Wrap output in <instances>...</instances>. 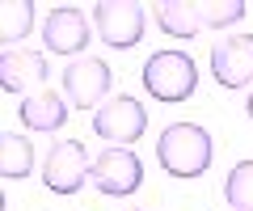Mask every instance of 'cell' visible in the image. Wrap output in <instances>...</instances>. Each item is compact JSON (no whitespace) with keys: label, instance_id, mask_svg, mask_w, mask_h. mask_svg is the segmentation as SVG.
<instances>
[{"label":"cell","instance_id":"1","mask_svg":"<svg viewBox=\"0 0 253 211\" xmlns=\"http://www.w3.org/2000/svg\"><path fill=\"white\" fill-rule=\"evenodd\" d=\"M211 156H215V144H211V131L199 127V123H169L156 139V161L169 177H203L211 169Z\"/></svg>","mask_w":253,"mask_h":211},{"label":"cell","instance_id":"2","mask_svg":"<svg viewBox=\"0 0 253 211\" xmlns=\"http://www.w3.org/2000/svg\"><path fill=\"white\" fill-rule=\"evenodd\" d=\"M139 81H144L148 97L177 106V101L194 97V89H199V64L186 51H152L139 68Z\"/></svg>","mask_w":253,"mask_h":211},{"label":"cell","instance_id":"3","mask_svg":"<svg viewBox=\"0 0 253 211\" xmlns=\"http://www.w3.org/2000/svg\"><path fill=\"white\" fill-rule=\"evenodd\" d=\"M59 84H63L68 106H76V110H101L110 101V89H114V72H110V64L101 55H81L63 68Z\"/></svg>","mask_w":253,"mask_h":211},{"label":"cell","instance_id":"4","mask_svg":"<svg viewBox=\"0 0 253 211\" xmlns=\"http://www.w3.org/2000/svg\"><path fill=\"white\" fill-rule=\"evenodd\" d=\"M93 30L114 51L139 46V38L148 30V9L135 4V0H97L93 4Z\"/></svg>","mask_w":253,"mask_h":211},{"label":"cell","instance_id":"5","mask_svg":"<svg viewBox=\"0 0 253 211\" xmlns=\"http://www.w3.org/2000/svg\"><path fill=\"white\" fill-rule=\"evenodd\" d=\"M93 173V156L81 139H55L42 156V186L51 194H76Z\"/></svg>","mask_w":253,"mask_h":211},{"label":"cell","instance_id":"6","mask_svg":"<svg viewBox=\"0 0 253 211\" xmlns=\"http://www.w3.org/2000/svg\"><path fill=\"white\" fill-rule=\"evenodd\" d=\"M93 186H97L106 199H126L144 186V161L126 148H106V152L93 156Z\"/></svg>","mask_w":253,"mask_h":211},{"label":"cell","instance_id":"7","mask_svg":"<svg viewBox=\"0 0 253 211\" xmlns=\"http://www.w3.org/2000/svg\"><path fill=\"white\" fill-rule=\"evenodd\" d=\"M93 131L101 139H110L114 148H131L135 139H144L148 131V110L135 97H110L97 114H93Z\"/></svg>","mask_w":253,"mask_h":211},{"label":"cell","instance_id":"8","mask_svg":"<svg viewBox=\"0 0 253 211\" xmlns=\"http://www.w3.org/2000/svg\"><path fill=\"white\" fill-rule=\"evenodd\" d=\"M89 17H84L76 4H55L42 21V46L55 51V55H68V59H81V51L89 46Z\"/></svg>","mask_w":253,"mask_h":211},{"label":"cell","instance_id":"9","mask_svg":"<svg viewBox=\"0 0 253 211\" xmlns=\"http://www.w3.org/2000/svg\"><path fill=\"white\" fill-rule=\"evenodd\" d=\"M211 76L224 89L253 84V34H232L211 46Z\"/></svg>","mask_w":253,"mask_h":211},{"label":"cell","instance_id":"10","mask_svg":"<svg viewBox=\"0 0 253 211\" xmlns=\"http://www.w3.org/2000/svg\"><path fill=\"white\" fill-rule=\"evenodd\" d=\"M51 64H46L42 51H0V89L4 93H42Z\"/></svg>","mask_w":253,"mask_h":211},{"label":"cell","instance_id":"11","mask_svg":"<svg viewBox=\"0 0 253 211\" xmlns=\"http://www.w3.org/2000/svg\"><path fill=\"white\" fill-rule=\"evenodd\" d=\"M68 97H63L59 89H42V93H30L26 101H21L17 119L26 123V131H42V135H55V131L68 123Z\"/></svg>","mask_w":253,"mask_h":211},{"label":"cell","instance_id":"12","mask_svg":"<svg viewBox=\"0 0 253 211\" xmlns=\"http://www.w3.org/2000/svg\"><path fill=\"white\" fill-rule=\"evenodd\" d=\"M30 173H34V144H30V135L4 131L0 135V177L4 182H21Z\"/></svg>","mask_w":253,"mask_h":211},{"label":"cell","instance_id":"13","mask_svg":"<svg viewBox=\"0 0 253 211\" xmlns=\"http://www.w3.org/2000/svg\"><path fill=\"white\" fill-rule=\"evenodd\" d=\"M152 17H156V26H161L169 38H194L203 30L199 4H190V0H161V4L152 9Z\"/></svg>","mask_w":253,"mask_h":211},{"label":"cell","instance_id":"14","mask_svg":"<svg viewBox=\"0 0 253 211\" xmlns=\"http://www.w3.org/2000/svg\"><path fill=\"white\" fill-rule=\"evenodd\" d=\"M0 46L13 51V42H26L34 30V0H4L0 4Z\"/></svg>","mask_w":253,"mask_h":211},{"label":"cell","instance_id":"15","mask_svg":"<svg viewBox=\"0 0 253 211\" xmlns=\"http://www.w3.org/2000/svg\"><path fill=\"white\" fill-rule=\"evenodd\" d=\"M224 199L232 211H253V161H236L224 177Z\"/></svg>","mask_w":253,"mask_h":211},{"label":"cell","instance_id":"16","mask_svg":"<svg viewBox=\"0 0 253 211\" xmlns=\"http://www.w3.org/2000/svg\"><path fill=\"white\" fill-rule=\"evenodd\" d=\"M245 0H199V21L211 30H228L245 17Z\"/></svg>","mask_w":253,"mask_h":211},{"label":"cell","instance_id":"17","mask_svg":"<svg viewBox=\"0 0 253 211\" xmlns=\"http://www.w3.org/2000/svg\"><path fill=\"white\" fill-rule=\"evenodd\" d=\"M245 114H249V123H253V89H249V101H245Z\"/></svg>","mask_w":253,"mask_h":211},{"label":"cell","instance_id":"18","mask_svg":"<svg viewBox=\"0 0 253 211\" xmlns=\"http://www.w3.org/2000/svg\"><path fill=\"white\" fill-rule=\"evenodd\" d=\"M135 211H144V207H135Z\"/></svg>","mask_w":253,"mask_h":211}]
</instances>
